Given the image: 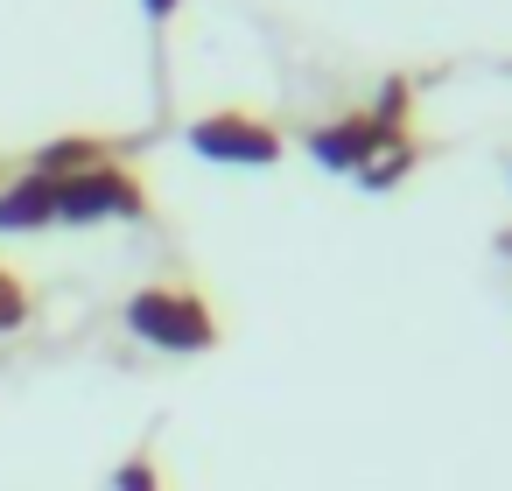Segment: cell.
<instances>
[{
  "label": "cell",
  "instance_id": "obj_1",
  "mask_svg": "<svg viewBox=\"0 0 512 491\" xmlns=\"http://www.w3.org/2000/svg\"><path fill=\"white\" fill-rule=\"evenodd\" d=\"M120 323L148 351H176V358L218 351V337H225V323H218V309H211V295L197 281H148V288H134L120 302Z\"/></svg>",
  "mask_w": 512,
  "mask_h": 491
},
{
  "label": "cell",
  "instance_id": "obj_2",
  "mask_svg": "<svg viewBox=\"0 0 512 491\" xmlns=\"http://www.w3.org/2000/svg\"><path fill=\"white\" fill-rule=\"evenodd\" d=\"M106 218H155V197H148V176L134 162H99L85 176H64V204H57V225H106Z\"/></svg>",
  "mask_w": 512,
  "mask_h": 491
},
{
  "label": "cell",
  "instance_id": "obj_3",
  "mask_svg": "<svg viewBox=\"0 0 512 491\" xmlns=\"http://www.w3.org/2000/svg\"><path fill=\"white\" fill-rule=\"evenodd\" d=\"M204 162H239V169H274L288 155V134L267 120V113H246V106H225V113H204L190 120L183 134Z\"/></svg>",
  "mask_w": 512,
  "mask_h": 491
},
{
  "label": "cell",
  "instance_id": "obj_4",
  "mask_svg": "<svg viewBox=\"0 0 512 491\" xmlns=\"http://www.w3.org/2000/svg\"><path fill=\"white\" fill-rule=\"evenodd\" d=\"M400 141H407V134H400ZM302 148H309L323 169H344V176H358V169H365V162L386 148V134H379L365 113H344V120H323V127H309V134H302Z\"/></svg>",
  "mask_w": 512,
  "mask_h": 491
},
{
  "label": "cell",
  "instance_id": "obj_5",
  "mask_svg": "<svg viewBox=\"0 0 512 491\" xmlns=\"http://www.w3.org/2000/svg\"><path fill=\"white\" fill-rule=\"evenodd\" d=\"M57 204H64V176H8L0 183V232H50L57 225Z\"/></svg>",
  "mask_w": 512,
  "mask_h": 491
},
{
  "label": "cell",
  "instance_id": "obj_6",
  "mask_svg": "<svg viewBox=\"0 0 512 491\" xmlns=\"http://www.w3.org/2000/svg\"><path fill=\"white\" fill-rule=\"evenodd\" d=\"M120 148H134V141H113V134H57V141L29 148V169L36 176H85V169L113 162Z\"/></svg>",
  "mask_w": 512,
  "mask_h": 491
},
{
  "label": "cell",
  "instance_id": "obj_7",
  "mask_svg": "<svg viewBox=\"0 0 512 491\" xmlns=\"http://www.w3.org/2000/svg\"><path fill=\"white\" fill-rule=\"evenodd\" d=\"M421 155H428V148H421L414 134H407V141H386V148L358 169V190H393V183H407V176L421 169Z\"/></svg>",
  "mask_w": 512,
  "mask_h": 491
},
{
  "label": "cell",
  "instance_id": "obj_8",
  "mask_svg": "<svg viewBox=\"0 0 512 491\" xmlns=\"http://www.w3.org/2000/svg\"><path fill=\"white\" fill-rule=\"evenodd\" d=\"M365 120H372L386 141L414 134V127H407V120H414V78H386V85H379V99L365 106Z\"/></svg>",
  "mask_w": 512,
  "mask_h": 491
},
{
  "label": "cell",
  "instance_id": "obj_9",
  "mask_svg": "<svg viewBox=\"0 0 512 491\" xmlns=\"http://www.w3.org/2000/svg\"><path fill=\"white\" fill-rule=\"evenodd\" d=\"M29 316H36V288H29V274H15L8 260H0V337L29 330Z\"/></svg>",
  "mask_w": 512,
  "mask_h": 491
},
{
  "label": "cell",
  "instance_id": "obj_10",
  "mask_svg": "<svg viewBox=\"0 0 512 491\" xmlns=\"http://www.w3.org/2000/svg\"><path fill=\"white\" fill-rule=\"evenodd\" d=\"M113 491H162V463H155V442H141L120 470H113Z\"/></svg>",
  "mask_w": 512,
  "mask_h": 491
},
{
  "label": "cell",
  "instance_id": "obj_11",
  "mask_svg": "<svg viewBox=\"0 0 512 491\" xmlns=\"http://www.w3.org/2000/svg\"><path fill=\"white\" fill-rule=\"evenodd\" d=\"M176 8L183 0H141V15H148V29H155V85H169V22H176Z\"/></svg>",
  "mask_w": 512,
  "mask_h": 491
},
{
  "label": "cell",
  "instance_id": "obj_12",
  "mask_svg": "<svg viewBox=\"0 0 512 491\" xmlns=\"http://www.w3.org/2000/svg\"><path fill=\"white\" fill-rule=\"evenodd\" d=\"M498 253H512V225H505V232H498Z\"/></svg>",
  "mask_w": 512,
  "mask_h": 491
},
{
  "label": "cell",
  "instance_id": "obj_13",
  "mask_svg": "<svg viewBox=\"0 0 512 491\" xmlns=\"http://www.w3.org/2000/svg\"><path fill=\"white\" fill-rule=\"evenodd\" d=\"M0 183H8V162H0Z\"/></svg>",
  "mask_w": 512,
  "mask_h": 491
}]
</instances>
